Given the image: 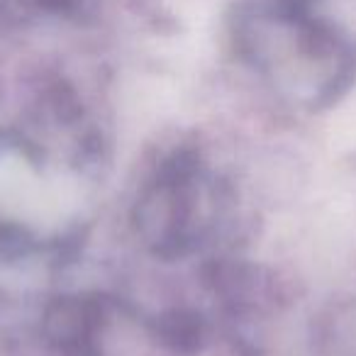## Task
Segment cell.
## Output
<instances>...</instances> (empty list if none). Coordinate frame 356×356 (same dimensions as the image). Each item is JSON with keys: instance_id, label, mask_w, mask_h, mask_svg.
<instances>
[{"instance_id": "6da1fadb", "label": "cell", "mask_w": 356, "mask_h": 356, "mask_svg": "<svg viewBox=\"0 0 356 356\" xmlns=\"http://www.w3.org/2000/svg\"><path fill=\"white\" fill-rule=\"evenodd\" d=\"M37 6L47 8V10H56V13H66L71 8L79 6V0H35Z\"/></svg>"}, {"instance_id": "7a4b0ae2", "label": "cell", "mask_w": 356, "mask_h": 356, "mask_svg": "<svg viewBox=\"0 0 356 356\" xmlns=\"http://www.w3.org/2000/svg\"><path fill=\"white\" fill-rule=\"evenodd\" d=\"M281 3H291V6H300V8L310 6V0H281Z\"/></svg>"}]
</instances>
